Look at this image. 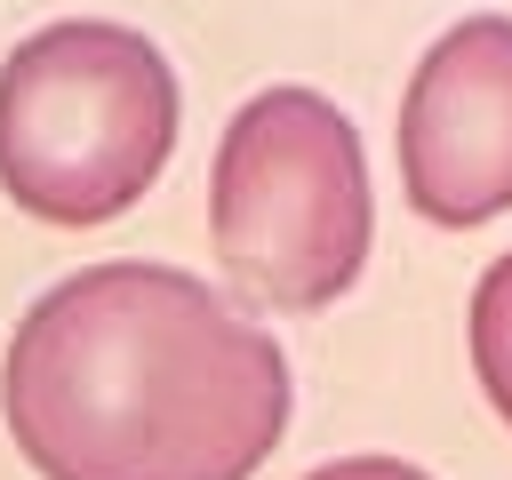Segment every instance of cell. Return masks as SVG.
<instances>
[{
  "label": "cell",
  "instance_id": "obj_3",
  "mask_svg": "<svg viewBox=\"0 0 512 480\" xmlns=\"http://www.w3.org/2000/svg\"><path fill=\"white\" fill-rule=\"evenodd\" d=\"M208 240L224 280L264 312L336 304L376 240V192L360 128L320 88L248 96L208 168Z\"/></svg>",
  "mask_w": 512,
  "mask_h": 480
},
{
  "label": "cell",
  "instance_id": "obj_5",
  "mask_svg": "<svg viewBox=\"0 0 512 480\" xmlns=\"http://www.w3.org/2000/svg\"><path fill=\"white\" fill-rule=\"evenodd\" d=\"M472 376L488 408L512 424V256H496L472 288Z\"/></svg>",
  "mask_w": 512,
  "mask_h": 480
},
{
  "label": "cell",
  "instance_id": "obj_1",
  "mask_svg": "<svg viewBox=\"0 0 512 480\" xmlns=\"http://www.w3.org/2000/svg\"><path fill=\"white\" fill-rule=\"evenodd\" d=\"M0 424L40 480H256L288 432V360L176 264H88L32 296Z\"/></svg>",
  "mask_w": 512,
  "mask_h": 480
},
{
  "label": "cell",
  "instance_id": "obj_4",
  "mask_svg": "<svg viewBox=\"0 0 512 480\" xmlns=\"http://www.w3.org/2000/svg\"><path fill=\"white\" fill-rule=\"evenodd\" d=\"M400 192L448 232L512 208V16H456L416 56L400 96Z\"/></svg>",
  "mask_w": 512,
  "mask_h": 480
},
{
  "label": "cell",
  "instance_id": "obj_6",
  "mask_svg": "<svg viewBox=\"0 0 512 480\" xmlns=\"http://www.w3.org/2000/svg\"><path fill=\"white\" fill-rule=\"evenodd\" d=\"M304 480H432V472L408 464V456H336V464H320Z\"/></svg>",
  "mask_w": 512,
  "mask_h": 480
},
{
  "label": "cell",
  "instance_id": "obj_2",
  "mask_svg": "<svg viewBox=\"0 0 512 480\" xmlns=\"http://www.w3.org/2000/svg\"><path fill=\"white\" fill-rule=\"evenodd\" d=\"M176 72L112 16H64L0 64V192L56 232L128 216L176 152Z\"/></svg>",
  "mask_w": 512,
  "mask_h": 480
}]
</instances>
